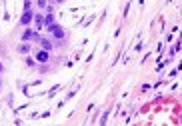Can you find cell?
Wrapping results in <instances>:
<instances>
[{
	"instance_id": "obj_2",
	"label": "cell",
	"mask_w": 182,
	"mask_h": 126,
	"mask_svg": "<svg viewBox=\"0 0 182 126\" xmlns=\"http://www.w3.org/2000/svg\"><path fill=\"white\" fill-rule=\"evenodd\" d=\"M30 20H32V14H30V12H24V14H22V24H28Z\"/></svg>"
},
{
	"instance_id": "obj_4",
	"label": "cell",
	"mask_w": 182,
	"mask_h": 126,
	"mask_svg": "<svg viewBox=\"0 0 182 126\" xmlns=\"http://www.w3.org/2000/svg\"><path fill=\"white\" fill-rule=\"evenodd\" d=\"M32 36H34V32H30V30L24 32V40H28V38H32Z\"/></svg>"
},
{
	"instance_id": "obj_1",
	"label": "cell",
	"mask_w": 182,
	"mask_h": 126,
	"mask_svg": "<svg viewBox=\"0 0 182 126\" xmlns=\"http://www.w3.org/2000/svg\"><path fill=\"white\" fill-rule=\"evenodd\" d=\"M50 32H52V36H54V38H64V32H62V28H60V26L50 24Z\"/></svg>"
},
{
	"instance_id": "obj_6",
	"label": "cell",
	"mask_w": 182,
	"mask_h": 126,
	"mask_svg": "<svg viewBox=\"0 0 182 126\" xmlns=\"http://www.w3.org/2000/svg\"><path fill=\"white\" fill-rule=\"evenodd\" d=\"M38 4H40V6H44L46 2H44V0H38Z\"/></svg>"
},
{
	"instance_id": "obj_5",
	"label": "cell",
	"mask_w": 182,
	"mask_h": 126,
	"mask_svg": "<svg viewBox=\"0 0 182 126\" xmlns=\"http://www.w3.org/2000/svg\"><path fill=\"white\" fill-rule=\"evenodd\" d=\"M18 50H20L22 54H26V52H28V46H26V44H20V48H18Z\"/></svg>"
},
{
	"instance_id": "obj_3",
	"label": "cell",
	"mask_w": 182,
	"mask_h": 126,
	"mask_svg": "<svg viewBox=\"0 0 182 126\" xmlns=\"http://www.w3.org/2000/svg\"><path fill=\"white\" fill-rule=\"evenodd\" d=\"M36 58H38L40 62H44L46 58H48V52H38V56H36Z\"/></svg>"
}]
</instances>
